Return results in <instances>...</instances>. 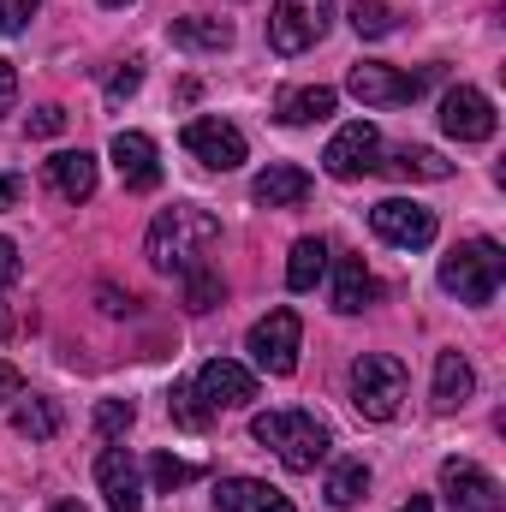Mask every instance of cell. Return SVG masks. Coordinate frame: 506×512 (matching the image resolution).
I'll return each mask as SVG.
<instances>
[{
	"label": "cell",
	"mask_w": 506,
	"mask_h": 512,
	"mask_svg": "<svg viewBox=\"0 0 506 512\" xmlns=\"http://www.w3.org/2000/svg\"><path fill=\"white\" fill-rule=\"evenodd\" d=\"M167 36H173L179 48H191V54H221V48H233V24H227V18H173Z\"/></svg>",
	"instance_id": "22"
},
{
	"label": "cell",
	"mask_w": 506,
	"mask_h": 512,
	"mask_svg": "<svg viewBox=\"0 0 506 512\" xmlns=\"http://www.w3.org/2000/svg\"><path fill=\"white\" fill-rule=\"evenodd\" d=\"M328 239H298L292 245V256H286V286L292 292H316V280L328 274Z\"/></svg>",
	"instance_id": "23"
},
{
	"label": "cell",
	"mask_w": 506,
	"mask_h": 512,
	"mask_svg": "<svg viewBox=\"0 0 506 512\" xmlns=\"http://www.w3.org/2000/svg\"><path fill=\"white\" fill-rule=\"evenodd\" d=\"M18 393H24V376H18V364H6V358H0V405H12Z\"/></svg>",
	"instance_id": "35"
},
{
	"label": "cell",
	"mask_w": 506,
	"mask_h": 512,
	"mask_svg": "<svg viewBox=\"0 0 506 512\" xmlns=\"http://www.w3.org/2000/svg\"><path fill=\"white\" fill-rule=\"evenodd\" d=\"M131 423H137L131 399H102V405H96V435H108V441H114V435H126Z\"/></svg>",
	"instance_id": "31"
},
{
	"label": "cell",
	"mask_w": 506,
	"mask_h": 512,
	"mask_svg": "<svg viewBox=\"0 0 506 512\" xmlns=\"http://www.w3.org/2000/svg\"><path fill=\"white\" fill-rule=\"evenodd\" d=\"M108 155H114L126 191H155V185H161V161H155V143H149L143 131H114Z\"/></svg>",
	"instance_id": "15"
},
{
	"label": "cell",
	"mask_w": 506,
	"mask_h": 512,
	"mask_svg": "<svg viewBox=\"0 0 506 512\" xmlns=\"http://www.w3.org/2000/svg\"><path fill=\"white\" fill-rule=\"evenodd\" d=\"M322 495H328V507H358V501L370 495V465H364V459H334Z\"/></svg>",
	"instance_id": "24"
},
{
	"label": "cell",
	"mask_w": 506,
	"mask_h": 512,
	"mask_svg": "<svg viewBox=\"0 0 506 512\" xmlns=\"http://www.w3.org/2000/svg\"><path fill=\"white\" fill-rule=\"evenodd\" d=\"M54 131H66V108H54V102H48V108H36V114H30V137H54Z\"/></svg>",
	"instance_id": "34"
},
{
	"label": "cell",
	"mask_w": 506,
	"mask_h": 512,
	"mask_svg": "<svg viewBox=\"0 0 506 512\" xmlns=\"http://www.w3.org/2000/svg\"><path fill=\"white\" fill-rule=\"evenodd\" d=\"M376 274L364 268V256H340L334 262V310L340 316H358V310H370L376 304Z\"/></svg>",
	"instance_id": "18"
},
{
	"label": "cell",
	"mask_w": 506,
	"mask_h": 512,
	"mask_svg": "<svg viewBox=\"0 0 506 512\" xmlns=\"http://www.w3.org/2000/svg\"><path fill=\"white\" fill-rule=\"evenodd\" d=\"M102 6H131V0H102Z\"/></svg>",
	"instance_id": "42"
},
{
	"label": "cell",
	"mask_w": 506,
	"mask_h": 512,
	"mask_svg": "<svg viewBox=\"0 0 506 512\" xmlns=\"http://www.w3.org/2000/svg\"><path fill=\"white\" fill-rule=\"evenodd\" d=\"M322 167L334 173V179H370L381 167V131L370 120H352V126H340L328 137V149H322Z\"/></svg>",
	"instance_id": "7"
},
{
	"label": "cell",
	"mask_w": 506,
	"mask_h": 512,
	"mask_svg": "<svg viewBox=\"0 0 506 512\" xmlns=\"http://www.w3.org/2000/svg\"><path fill=\"white\" fill-rule=\"evenodd\" d=\"M12 429H18L24 441H54V435H60V405H54V399H36V393H30V399L18 393Z\"/></svg>",
	"instance_id": "25"
},
{
	"label": "cell",
	"mask_w": 506,
	"mask_h": 512,
	"mask_svg": "<svg viewBox=\"0 0 506 512\" xmlns=\"http://www.w3.org/2000/svg\"><path fill=\"white\" fill-rule=\"evenodd\" d=\"M298 340H304L298 310H268V316L251 328L245 352H251V364L262 370V376H292V370H298Z\"/></svg>",
	"instance_id": "6"
},
{
	"label": "cell",
	"mask_w": 506,
	"mask_h": 512,
	"mask_svg": "<svg viewBox=\"0 0 506 512\" xmlns=\"http://www.w3.org/2000/svg\"><path fill=\"white\" fill-rule=\"evenodd\" d=\"M12 102H18V72H12V66L0 60V114H6Z\"/></svg>",
	"instance_id": "38"
},
{
	"label": "cell",
	"mask_w": 506,
	"mask_h": 512,
	"mask_svg": "<svg viewBox=\"0 0 506 512\" xmlns=\"http://www.w3.org/2000/svg\"><path fill=\"white\" fill-rule=\"evenodd\" d=\"M12 280H18V245H12V239H0V292H6Z\"/></svg>",
	"instance_id": "36"
},
{
	"label": "cell",
	"mask_w": 506,
	"mask_h": 512,
	"mask_svg": "<svg viewBox=\"0 0 506 512\" xmlns=\"http://www.w3.org/2000/svg\"><path fill=\"white\" fill-rule=\"evenodd\" d=\"M251 435L262 447H274V459H280L286 471H316V465L334 453L328 423L310 417V411H262L251 423Z\"/></svg>",
	"instance_id": "2"
},
{
	"label": "cell",
	"mask_w": 506,
	"mask_h": 512,
	"mask_svg": "<svg viewBox=\"0 0 506 512\" xmlns=\"http://www.w3.org/2000/svg\"><path fill=\"white\" fill-rule=\"evenodd\" d=\"M423 72H399V66H352V78H346V90L364 102V108H399V102H417L423 96Z\"/></svg>",
	"instance_id": "9"
},
{
	"label": "cell",
	"mask_w": 506,
	"mask_h": 512,
	"mask_svg": "<svg viewBox=\"0 0 506 512\" xmlns=\"http://www.w3.org/2000/svg\"><path fill=\"white\" fill-rule=\"evenodd\" d=\"M102 310H108V316H126L131 298H126V292H114V286H102Z\"/></svg>",
	"instance_id": "39"
},
{
	"label": "cell",
	"mask_w": 506,
	"mask_h": 512,
	"mask_svg": "<svg viewBox=\"0 0 506 512\" xmlns=\"http://www.w3.org/2000/svg\"><path fill=\"white\" fill-rule=\"evenodd\" d=\"M441 489H447L453 512H501V483L483 465H471V459H447L441 465Z\"/></svg>",
	"instance_id": "13"
},
{
	"label": "cell",
	"mask_w": 506,
	"mask_h": 512,
	"mask_svg": "<svg viewBox=\"0 0 506 512\" xmlns=\"http://www.w3.org/2000/svg\"><path fill=\"white\" fill-rule=\"evenodd\" d=\"M399 512H435V507H429L423 495H411V501H405V507H399Z\"/></svg>",
	"instance_id": "40"
},
{
	"label": "cell",
	"mask_w": 506,
	"mask_h": 512,
	"mask_svg": "<svg viewBox=\"0 0 506 512\" xmlns=\"http://www.w3.org/2000/svg\"><path fill=\"white\" fill-rule=\"evenodd\" d=\"M96 155L90 149H60V155H48V185L66 197V203H90L96 197Z\"/></svg>",
	"instance_id": "17"
},
{
	"label": "cell",
	"mask_w": 506,
	"mask_h": 512,
	"mask_svg": "<svg viewBox=\"0 0 506 512\" xmlns=\"http://www.w3.org/2000/svg\"><path fill=\"white\" fill-rule=\"evenodd\" d=\"M471 393H477V370H471L459 352H435V387H429L435 411H459Z\"/></svg>",
	"instance_id": "21"
},
{
	"label": "cell",
	"mask_w": 506,
	"mask_h": 512,
	"mask_svg": "<svg viewBox=\"0 0 506 512\" xmlns=\"http://www.w3.org/2000/svg\"><path fill=\"white\" fill-rule=\"evenodd\" d=\"M405 387H411L405 364L387 358V352H364L352 364V405H358L364 423H393L399 405H405Z\"/></svg>",
	"instance_id": "4"
},
{
	"label": "cell",
	"mask_w": 506,
	"mask_h": 512,
	"mask_svg": "<svg viewBox=\"0 0 506 512\" xmlns=\"http://www.w3.org/2000/svg\"><path fill=\"white\" fill-rule=\"evenodd\" d=\"M18 197H24V179L18 173H0V209H18Z\"/></svg>",
	"instance_id": "37"
},
{
	"label": "cell",
	"mask_w": 506,
	"mask_h": 512,
	"mask_svg": "<svg viewBox=\"0 0 506 512\" xmlns=\"http://www.w3.org/2000/svg\"><path fill=\"white\" fill-rule=\"evenodd\" d=\"M149 477H155V489L173 495V489H185V483L197 477V465H185V459H173V453H155V459H149Z\"/></svg>",
	"instance_id": "30"
},
{
	"label": "cell",
	"mask_w": 506,
	"mask_h": 512,
	"mask_svg": "<svg viewBox=\"0 0 506 512\" xmlns=\"http://www.w3.org/2000/svg\"><path fill=\"white\" fill-rule=\"evenodd\" d=\"M167 411H173V423H179V429H209V417H215V411L203 405V393H197L191 382H173V393H167Z\"/></svg>",
	"instance_id": "28"
},
{
	"label": "cell",
	"mask_w": 506,
	"mask_h": 512,
	"mask_svg": "<svg viewBox=\"0 0 506 512\" xmlns=\"http://www.w3.org/2000/svg\"><path fill=\"white\" fill-rule=\"evenodd\" d=\"M441 131L459 137V143H489L495 137V102L483 90H471V84L447 90L441 96Z\"/></svg>",
	"instance_id": "11"
},
{
	"label": "cell",
	"mask_w": 506,
	"mask_h": 512,
	"mask_svg": "<svg viewBox=\"0 0 506 512\" xmlns=\"http://www.w3.org/2000/svg\"><path fill=\"white\" fill-rule=\"evenodd\" d=\"M215 245H221V221L209 209H197V203L161 209L149 221V233H143V256H149L155 274H191V268H203V256Z\"/></svg>",
	"instance_id": "1"
},
{
	"label": "cell",
	"mask_w": 506,
	"mask_h": 512,
	"mask_svg": "<svg viewBox=\"0 0 506 512\" xmlns=\"http://www.w3.org/2000/svg\"><path fill=\"white\" fill-rule=\"evenodd\" d=\"M328 24H334V0H274V12H268V48L280 60H298V54H310L328 36Z\"/></svg>",
	"instance_id": "5"
},
{
	"label": "cell",
	"mask_w": 506,
	"mask_h": 512,
	"mask_svg": "<svg viewBox=\"0 0 506 512\" xmlns=\"http://www.w3.org/2000/svg\"><path fill=\"white\" fill-rule=\"evenodd\" d=\"M506 280V251L495 239H471L453 256H441V292H453L459 304H495Z\"/></svg>",
	"instance_id": "3"
},
{
	"label": "cell",
	"mask_w": 506,
	"mask_h": 512,
	"mask_svg": "<svg viewBox=\"0 0 506 512\" xmlns=\"http://www.w3.org/2000/svg\"><path fill=\"white\" fill-rule=\"evenodd\" d=\"M251 197L262 209H298V203H310V173L292 161H274L251 179Z\"/></svg>",
	"instance_id": "16"
},
{
	"label": "cell",
	"mask_w": 506,
	"mask_h": 512,
	"mask_svg": "<svg viewBox=\"0 0 506 512\" xmlns=\"http://www.w3.org/2000/svg\"><path fill=\"white\" fill-rule=\"evenodd\" d=\"M36 6H42V0H0V30H6V36H18V30L36 18Z\"/></svg>",
	"instance_id": "33"
},
{
	"label": "cell",
	"mask_w": 506,
	"mask_h": 512,
	"mask_svg": "<svg viewBox=\"0 0 506 512\" xmlns=\"http://www.w3.org/2000/svg\"><path fill=\"white\" fill-rule=\"evenodd\" d=\"M185 149L209 167V173H233V167H245V131L227 126V120H191L185 126Z\"/></svg>",
	"instance_id": "12"
},
{
	"label": "cell",
	"mask_w": 506,
	"mask_h": 512,
	"mask_svg": "<svg viewBox=\"0 0 506 512\" xmlns=\"http://www.w3.org/2000/svg\"><path fill=\"white\" fill-rule=\"evenodd\" d=\"M191 387L203 393L209 411H239V405H251L256 399V370L251 364H239V358H209Z\"/></svg>",
	"instance_id": "10"
},
{
	"label": "cell",
	"mask_w": 506,
	"mask_h": 512,
	"mask_svg": "<svg viewBox=\"0 0 506 512\" xmlns=\"http://www.w3.org/2000/svg\"><path fill=\"white\" fill-rule=\"evenodd\" d=\"M96 483H102V495H108L114 512H143V471H137V459L126 447H108L96 459Z\"/></svg>",
	"instance_id": "14"
},
{
	"label": "cell",
	"mask_w": 506,
	"mask_h": 512,
	"mask_svg": "<svg viewBox=\"0 0 506 512\" xmlns=\"http://www.w3.org/2000/svg\"><path fill=\"white\" fill-rule=\"evenodd\" d=\"M215 507L221 512H298L280 489H268V483H256V477H227V483L215 489Z\"/></svg>",
	"instance_id": "20"
},
{
	"label": "cell",
	"mask_w": 506,
	"mask_h": 512,
	"mask_svg": "<svg viewBox=\"0 0 506 512\" xmlns=\"http://www.w3.org/2000/svg\"><path fill=\"white\" fill-rule=\"evenodd\" d=\"M370 227H376L381 245H399V251H423V245H435V209L405 203V197L376 203V209H370Z\"/></svg>",
	"instance_id": "8"
},
{
	"label": "cell",
	"mask_w": 506,
	"mask_h": 512,
	"mask_svg": "<svg viewBox=\"0 0 506 512\" xmlns=\"http://www.w3.org/2000/svg\"><path fill=\"white\" fill-rule=\"evenodd\" d=\"M334 108H340V96H334L328 84H304V90H286V96L274 102V120H280V126H322Z\"/></svg>",
	"instance_id": "19"
},
{
	"label": "cell",
	"mask_w": 506,
	"mask_h": 512,
	"mask_svg": "<svg viewBox=\"0 0 506 512\" xmlns=\"http://www.w3.org/2000/svg\"><path fill=\"white\" fill-rule=\"evenodd\" d=\"M352 30H358L364 42L393 36V6H387V0H352Z\"/></svg>",
	"instance_id": "29"
},
{
	"label": "cell",
	"mask_w": 506,
	"mask_h": 512,
	"mask_svg": "<svg viewBox=\"0 0 506 512\" xmlns=\"http://www.w3.org/2000/svg\"><path fill=\"white\" fill-rule=\"evenodd\" d=\"M54 512H84V507H78V501H60V507H54Z\"/></svg>",
	"instance_id": "41"
},
{
	"label": "cell",
	"mask_w": 506,
	"mask_h": 512,
	"mask_svg": "<svg viewBox=\"0 0 506 512\" xmlns=\"http://www.w3.org/2000/svg\"><path fill=\"white\" fill-rule=\"evenodd\" d=\"M137 84H143V60H126V66L108 78V102H126V96H137Z\"/></svg>",
	"instance_id": "32"
},
{
	"label": "cell",
	"mask_w": 506,
	"mask_h": 512,
	"mask_svg": "<svg viewBox=\"0 0 506 512\" xmlns=\"http://www.w3.org/2000/svg\"><path fill=\"white\" fill-rule=\"evenodd\" d=\"M387 167H393L399 179H453V161H441L435 149H411V143H405Z\"/></svg>",
	"instance_id": "27"
},
{
	"label": "cell",
	"mask_w": 506,
	"mask_h": 512,
	"mask_svg": "<svg viewBox=\"0 0 506 512\" xmlns=\"http://www.w3.org/2000/svg\"><path fill=\"white\" fill-rule=\"evenodd\" d=\"M179 280H185V310H191V316H203V310H215V304L227 298V280H221L209 262L191 268V274H179Z\"/></svg>",
	"instance_id": "26"
}]
</instances>
